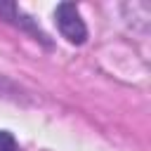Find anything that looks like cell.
I'll return each instance as SVG.
<instances>
[{"label": "cell", "mask_w": 151, "mask_h": 151, "mask_svg": "<svg viewBox=\"0 0 151 151\" xmlns=\"http://www.w3.org/2000/svg\"><path fill=\"white\" fill-rule=\"evenodd\" d=\"M54 21H57L59 33H61L68 42L83 45V42L87 40V26H85V21H83V17H80V12H78V7H76L73 2H61V5H57V9H54Z\"/></svg>", "instance_id": "obj_1"}, {"label": "cell", "mask_w": 151, "mask_h": 151, "mask_svg": "<svg viewBox=\"0 0 151 151\" xmlns=\"http://www.w3.org/2000/svg\"><path fill=\"white\" fill-rule=\"evenodd\" d=\"M0 19H5L7 24H12V26H17V28H21V31H26L31 38H35V40H40L42 45H50V40H47V35H45V31L17 5V2H0Z\"/></svg>", "instance_id": "obj_2"}, {"label": "cell", "mask_w": 151, "mask_h": 151, "mask_svg": "<svg viewBox=\"0 0 151 151\" xmlns=\"http://www.w3.org/2000/svg\"><path fill=\"white\" fill-rule=\"evenodd\" d=\"M0 151H19V144H17L14 134L7 132V130H0Z\"/></svg>", "instance_id": "obj_3"}]
</instances>
